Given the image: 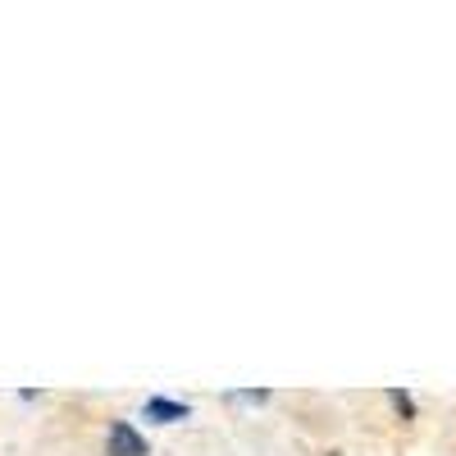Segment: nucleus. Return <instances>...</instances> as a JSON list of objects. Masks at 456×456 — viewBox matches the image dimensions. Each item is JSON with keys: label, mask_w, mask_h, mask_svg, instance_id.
<instances>
[{"label": "nucleus", "mask_w": 456, "mask_h": 456, "mask_svg": "<svg viewBox=\"0 0 456 456\" xmlns=\"http://www.w3.org/2000/svg\"><path fill=\"white\" fill-rule=\"evenodd\" d=\"M110 456H146V438L128 420H114L110 425Z\"/></svg>", "instance_id": "obj_1"}, {"label": "nucleus", "mask_w": 456, "mask_h": 456, "mask_svg": "<svg viewBox=\"0 0 456 456\" xmlns=\"http://www.w3.org/2000/svg\"><path fill=\"white\" fill-rule=\"evenodd\" d=\"M146 420H160V425L187 420V406H183V402H169V397H151V402H146Z\"/></svg>", "instance_id": "obj_2"}]
</instances>
